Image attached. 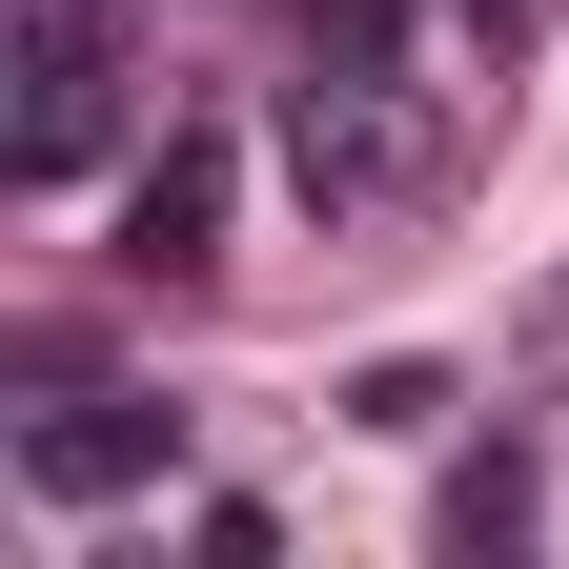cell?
<instances>
[{
	"label": "cell",
	"instance_id": "1",
	"mask_svg": "<svg viewBox=\"0 0 569 569\" xmlns=\"http://www.w3.org/2000/svg\"><path fill=\"white\" fill-rule=\"evenodd\" d=\"M427 163H448V122H427V82H284V183H306L326 224H367V203H407Z\"/></svg>",
	"mask_w": 569,
	"mask_h": 569
},
{
	"label": "cell",
	"instance_id": "2",
	"mask_svg": "<svg viewBox=\"0 0 569 569\" xmlns=\"http://www.w3.org/2000/svg\"><path fill=\"white\" fill-rule=\"evenodd\" d=\"M122 142V41H102V0H21V122H0V163L21 183H82Z\"/></svg>",
	"mask_w": 569,
	"mask_h": 569
},
{
	"label": "cell",
	"instance_id": "3",
	"mask_svg": "<svg viewBox=\"0 0 569 569\" xmlns=\"http://www.w3.org/2000/svg\"><path fill=\"white\" fill-rule=\"evenodd\" d=\"M183 468V407H41L21 427V488L41 509H122V488H163Z\"/></svg>",
	"mask_w": 569,
	"mask_h": 569
},
{
	"label": "cell",
	"instance_id": "4",
	"mask_svg": "<svg viewBox=\"0 0 569 569\" xmlns=\"http://www.w3.org/2000/svg\"><path fill=\"white\" fill-rule=\"evenodd\" d=\"M203 264H224V142H163V163H142L122 183V284H203Z\"/></svg>",
	"mask_w": 569,
	"mask_h": 569
},
{
	"label": "cell",
	"instance_id": "5",
	"mask_svg": "<svg viewBox=\"0 0 569 569\" xmlns=\"http://www.w3.org/2000/svg\"><path fill=\"white\" fill-rule=\"evenodd\" d=\"M427 549H448V569H488V549H529V448H488V468H448V509H427Z\"/></svg>",
	"mask_w": 569,
	"mask_h": 569
},
{
	"label": "cell",
	"instance_id": "6",
	"mask_svg": "<svg viewBox=\"0 0 569 569\" xmlns=\"http://www.w3.org/2000/svg\"><path fill=\"white\" fill-rule=\"evenodd\" d=\"M306 82H407V0H306Z\"/></svg>",
	"mask_w": 569,
	"mask_h": 569
},
{
	"label": "cell",
	"instance_id": "7",
	"mask_svg": "<svg viewBox=\"0 0 569 569\" xmlns=\"http://www.w3.org/2000/svg\"><path fill=\"white\" fill-rule=\"evenodd\" d=\"M549 326H569V306H549Z\"/></svg>",
	"mask_w": 569,
	"mask_h": 569
}]
</instances>
